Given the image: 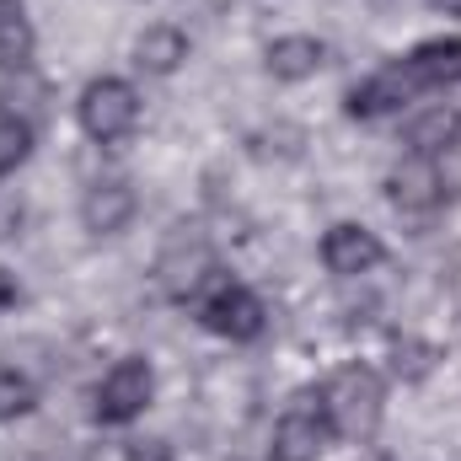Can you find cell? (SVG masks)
Listing matches in <instances>:
<instances>
[{
  "label": "cell",
  "mask_w": 461,
  "mask_h": 461,
  "mask_svg": "<svg viewBox=\"0 0 461 461\" xmlns=\"http://www.w3.org/2000/svg\"><path fill=\"white\" fill-rule=\"evenodd\" d=\"M322 59H328V49H322L317 38H306V32H295V38H274L268 54H263V65H268L274 81H306V76L322 70Z\"/></svg>",
  "instance_id": "12"
},
{
  "label": "cell",
  "mask_w": 461,
  "mask_h": 461,
  "mask_svg": "<svg viewBox=\"0 0 461 461\" xmlns=\"http://www.w3.org/2000/svg\"><path fill=\"white\" fill-rule=\"evenodd\" d=\"M210 279H215V247H210L204 236L183 230V236H172V241L156 252V285H161L172 301L199 295Z\"/></svg>",
  "instance_id": "3"
},
{
  "label": "cell",
  "mask_w": 461,
  "mask_h": 461,
  "mask_svg": "<svg viewBox=\"0 0 461 461\" xmlns=\"http://www.w3.org/2000/svg\"><path fill=\"white\" fill-rule=\"evenodd\" d=\"M435 11H446V16H461V0H429Z\"/></svg>",
  "instance_id": "22"
},
{
  "label": "cell",
  "mask_w": 461,
  "mask_h": 461,
  "mask_svg": "<svg viewBox=\"0 0 461 461\" xmlns=\"http://www.w3.org/2000/svg\"><path fill=\"white\" fill-rule=\"evenodd\" d=\"M27 221V204H22V194L16 188H0V241H11L16 230Z\"/></svg>",
  "instance_id": "19"
},
{
  "label": "cell",
  "mask_w": 461,
  "mask_h": 461,
  "mask_svg": "<svg viewBox=\"0 0 461 461\" xmlns=\"http://www.w3.org/2000/svg\"><path fill=\"white\" fill-rule=\"evenodd\" d=\"M199 317H204L210 333H221L230 344H247V339L263 333V301H258L247 285H215V290L204 295Z\"/></svg>",
  "instance_id": "6"
},
{
  "label": "cell",
  "mask_w": 461,
  "mask_h": 461,
  "mask_svg": "<svg viewBox=\"0 0 461 461\" xmlns=\"http://www.w3.org/2000/svg\"><path fill=\"white\" fill-rule=\"evenodd\" d=\"M150 397H156V370L140 354H129V359H118L113 370L103 375V386H97V419L103 424H129V419H140L150 408Z\"/></svg>",
  "instance_id": "4"
},
{
  "label": "cell",
  "mask_w": 461,
  "mask_h": 461,
  "mask_svg": "<svg viewBox=\"0 0 461 461\" xmlns=\"http://www.w3.org/2000/svg\"><path fill=\"white\" fill-rule=\"evenodd\" d=\"M183 59H188V38L177 27H167V22H156V27H145L134 38V65L150 70V76H172Z\"/></svg>",
  "instance_id": "13"
},
{
  "label": "cell",
  "mask_w": 461,
  "mask_h": 461,
  "mask_svg": "<svg viewBox=\"0 0 461 461\" xmlns=\"http://www.w3.org/2000/svg\"><path fill=\"white\" fill-rule=\"evenodd\" d=\"M27 150H32V123L11 108H0V177L16 172L27 161Z\"/></svg>",
  "instance_id": "16"
},
{
  "label": "cell",
  "mask_w": 461,
  "mask_h": 461,
  "mask_svg": "<svg viewBox=\"0 0 461 461\" xmlns=\"http://www.w3.org/2000/svg\"><path fill=\"white\" fill-rule=\"evenodd\" d=\"M134 210H140V199H134L129 177H97L81 199V221H86L92 236H118L134 221Z\"/></svg>",
  "instance_id": "9"
},
{
  "label": "cell",
  "mask_w": 461,
  "mask_h": 461,
  "mask_svg": "<svg viewBox=\"0 0 461 461\" xmlns=\"http://www.w3.org/2000/svg\"><path fill=\"white\" fill-rule=\"evenodd\" d=\"M123 461H172V451H167V440H134Z\"/></svg>",
  "instance_id": "20"
},
{
  "label": "cell",
  "mask_w": 461,
  "mask_h": 461,
  "mask_svg": "<svg viewBox=\"0 0 461 461\" xmlns=\"http://www.w3.org/2000/svg\"><path fill=\"white\" fill-rule=\"evenodd\" d=\"M81 129L97 140V145H118V140H129L134 129H140V97H134V86L129 81H113V76H103V81H92L86 92H81Z\"/></svg>",
  "instance_id": "2"
},
{
  "label": "cell",
  "mask_w": 461,
  "mask_h": 461,
  "mask_svg": "<svg viewBox=\"0 0 461 461\" xmlns=\"http://www.w3.org/2000/svg\"><path fill=\"white\" fill-rule=\"evenodd\" d=\"M27 408H32V381L16 375V370H0V424L27 413Z\"/></svg>",
  "instance_id": "18"
},
{
  "label": "cell",
  "mask_w": 461,
  "mask_h": 461,
  "mask_svg": "<svg viewBox=\"0 0 461 461\" xmlns=\"http://www.w3.org/2000/svg\"><path fill=\"white\" fill-rule=\"evenodd\" d=\"M328 440H333V424H328L322 397H317V402L301 397V402L279 419V429H274V461H317L328 451Z\"/></svg>",
  "instance_id": "5"
},
{
  "label": "cell",
  "mask_w": 461,
  "mask_h": 461,
  "mask_svg": "<svg viewBox=\"0 0 461 461\" xmlns=\"http://www.w3.org/2000/svg\"><path fill=\"white\" fill-rule=\"evenodd\" d=\"M386 194H392V204H397V210H408V215L435 210V204L446 199V183H440L435 156H408V161H397V167H392V177H386Z\"/></svg>",
  "instance_id": "8"
},
{
  "label": "cell",
  "mask_w": 461,
  "mask_h": 461,
  "mask_svg": "<svg viewBox=\"0 0 461 461\" xmlns=\"http://www.w3.org/2000/svg\"><path fill=\"white\" fill-rule=\"evenodd\" d=\"M413 97H419V86H413L408 65L397 59V65L375 70L370 81H359V86L348 92V113L354 118H381V113H392V108H402V103H413Z\"/></svg>",
  "instance_id": "10"
},
{
  "label": "cell",
  "mask_w": 461,
  "mask_h": 461,
  "mask_svg": "<svg viewBox=\"0 0 461 461\" xmlns=\"http://www.w3.org/2000/svg\"><path fill=\"white\" fill-rule=\"evenodd\" d=\"M11 301H16V285H11V274L0 268V306H11Z\"/></svg>",
  "instance_id": "21"
},
{
  "label": "cell",
  "mask_w": 461,
  "mask_h": 461,
  "mask_svg": "<svg viewBox=\"0 0 461 461\" xmlns=\"http://www.w3.org/2000/svg\"><path fill=\"white\" fill-rule=\"evenodd\" d=\"M381 258H386V247L375 241V230L354 226V221H344V226H333L322 236V263H328V274H339V279L370 274Z\"/></svg>",
  "instance_id": "7"
},
{
  "label": "cell",
  "mask_w": 461,
  "mask_h": 461,
  "mask_svg": "<svg viewBox=\"0 0 461 461\" xmlns=\"http://www.w3.org/2000/svg\"><path fill=\"white\" fill-rule=\"evenodd\" d=\"M381 402H386V386H381V375L365 370V365H344V370L328 381V392H322L328 424H333L339 435H348V440L375 435V424H381Z\"/></svg>",
  "instance_id": "1"
},
{
  "label": "cell",
  "mask_w": 461,
  "mask_h": 461,
  "mask_svg": "<svg viewBox=\"0 0 461 461\" xmlns=\"http://www.w3.org/2000/svg\"><path fill=\"white\" fill-rule=\"evenodd\" d=\"M402 65H408V76H413L419 92L456 86L461 81V38H429V43H419Z\"/></svg>",
  "instance_id": "11"
},
{
  "label": "cell",
  "mask_w": 461,
  "mask_h": 461,
  "mask_svg": "<svg viewBox=\"0 0 461 461\" xmlns=\"http://www.w3.org/2000/svg\"><path fill=\"white\" fill-rule=\"evenodd\" d=\"M392 370L397 381H424L435 370V348L424 339H392Z\"/></svg>",
  "instance_id": "17"
},
{
  "label": "cell",
  "mask_w": 461,
  "mask_h": 461,
  "mask_svg": "<svg viewBox=\"0 0 461 461\" xmlns=\"http://www.w3.org/2000/svg\"><path fill=\"white\" fill-rule=\"evenodd\" d=\"M32 59V22L22 0H0V70H22Z\"/></svg>",
  "instance_id": "15"
},
{
  "label": "cell",
  "mask_w": 461,
  "mask_h": 461,
  "mask_svg": "<svg viewBox=\"0 0 461 461\" xmlns=\"http://www.w3.org/2000/svg\"><path fill=\"white\" fill-rule=\"evenodd\" d=\"M461 140V108H429L408 123V145L413 156H440Z\"/></svg>",
  "instance_id": "14"
}]
</instances>
